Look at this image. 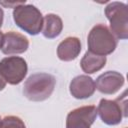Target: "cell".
Returning a JSON list of instances; mask_svg holds the SVG:
<instances>
[{
    "mask_svg": "<svg viewBox=\"0 0 128 128\" xmlns=\"http://www.w3.org/2000/svg\"><path fill=\"white\" fill-rule=\"evenodd\" d=\"M117 44V38L104 24L95 25L90 30L87 37V51L100 56L112 54L115 51Z\"/></svg>",
    "mask_w": 128,
    "mask_h": 128,
    "instance_id": "cell-2",
    "label": "cell"
},
{
    "mask_svg": "<svg viewBox=\"0 0 128 128\" xmlns=\"http://www.w3.org/2000/svg\"><path fill=\"white\" fill-rule=\"evenodd\" d=\"M127 101H121V97L116 100L101 99L97 108V114H99L100 119L106 125L114 126L122 121L123 117H127Z\"/></svg>",
    "mask_w": 128,
    "mask_h": 128,
    "instance_id": "cell-6",
    "label": "cell"
},
{
    "mask_svg": "<svg viewBox=\"0 0 128 128\" xmlns=\"http://www.w3.org/2000/svg\"><path fill=\"white\" fill-rule=\"evenodd\" d=\"M124 83L125 78L120 72L106 71L97 77L95 87L102 94L112 95L119 91Z\"/></svg>",
    "mask_w": 128,
    "mask_h": 128,
    "instance_id": "cell-9",
    "label": "cell"
},
{
    "mask_svg": "<svg viewBox=\"0 0 128 128\" xmlns=\"http://www.w3.org/2000/svg\"><path fill=\"white\" fill-rule=\"evenodd\" d=\"M2 35H3V33L0 31V47H1V40H2Z\"/></svg>",
    "mask_w": 128,
    "mask_h": 128,
    "instance_id": "cell-18",
    "label": "cell"
},
{
    "mask_svg": "<svg viewBox=\"0 0 128 128\" xmlns=\"http://www.w3.org/2000/svg\"><path fill=\"white\" fill-rule=\"evenodd\" d=\"M105 15L110 22V31L117 39L128 38V6L123 2H110L105 7Z\"/></svg>",
    "mask_w": 128,
    "mask_h": 128,
    "instance_id": "cell-4",
    "label": "cell"
},
{
    "mask_svg": "<svg viewBox=\"0 0 128 128\" xmlns=\"http://www.w3.org/2000/svg\"><path fill=\"white\" fill-rule=\"evenodd\" d=\"M6 81L4 80V78L2 77V75H1V73H0V91H2L5 87H6Z\"/></svg>",
    "mask_w": 128,
    "mask_h": 128,
    "instance_id": "cell-16",
    "label": "cell"
},
{
    "mask_svg": "<svg viewBox=\"0 0 128 128\" xmlns=\"http://www.w3.org/2000/svg\"><path fill=\"white\" fill-rule=\"evenodd\" d=\"M81 52L80 39L74 36L66 37L57 47V56L61 61L69 62L75 60Z\"/></svg>",
    "mask_w": 128,
    "mask_h": 128,
    "instance_id": "cell-11",
    "label": "cell"
},
{
    "mask_svg": "<svg viewBox=\"0 0 128 128\" xmlns=\"http://www.w3.org/2000/svg\"><path fill=\"white\" fill-rule=\"evenodd\" d=\"M0 128H26V125L20 117L9 115L0 120Z\"/></svg>",
    "mask_w": 128,
    "mask_h": 128,
    "instance_id": "cell-14",
    "label": "cell"
},
{
    "mask_svg": "<svg viewBox=\"0 0 128 128\" xmlns=\"http://www.w3.org/2000/svg\"><path fill=\"white\" fill-rule=\"evenodd\" d=\"M56 78L49 73L39 72L30 75L24 82V96L34 102H41L48 99L55 88Z\"/></svg>",
    "mask_w": 128,
    "mask_h": 128,
    "instance_id": "cell-1",
    "label": "cell"
},
{
    "mask_svg": "<svg viewBox=\"0 0 128 128\" xmlns=\"http://www.w3.org/2000/svg\"><path fill=\"white\" fill-rule=\"evenodd\" d=\"M63 30V21L57 14L49 13L44 16L42 34L47 39H54L58 37Z\"/></svg>",
    "mask_w": 128,
    "mask_h": 128,
    "instance_id": "cell-12",
    "label": "cell"
},
{
    "mask_svg": "<svg viewBox=\"0 0 128 128\" xmlns=\"http://www.w3.org/2000/svg\"><path fill=\"white\" fill-rule=\"evenodd\" d=\"M106 56H100L86 51L80 61V67L86 74H93L106 65Z\"/></svg>",
    "mask_w": 128,
    "mask_h": 128,
    "instance_id": "cell-13",
    "label": "cell"
},
{
    "mask_svg": "<svg viewBox=\"0 0 128 128\" xmlns=\"http://www.w3.org/2000/svg\"><path fill=\"white\" fill-rule=\"evenodd\" d=\"M43 19L44 17L41 11L32 4H22L13 10V20L15 24L32 36L42 31Z\"/></svg>",
    "mask_w": 128,
    "mask_h": 128,
    "instance_id": "cell-3",
    "label": "cell"
},
{
    "mask_svg": "<svg viewBox=\"0 0 128 128\" xmlns=\"http://www.w3.org/2000/svg\"><path fill=\"white\" fill-rule=\"evenodd\" d=\"M26 1H20V2H17V1H8V2H5V1H0V5L4 6V7H12V8H16L17 6L19 5H22V4H25Z\"/></svg>",
    "mask_w": 128,
    "mask_h": 128,
    "instance_id": "cell-15",
    "label": "cell"
},
{
    "mask_svg": "<svg viewBox=\"0 0 128 128\" xmlns=\"http://www.w3.org/2000/svg\"><path fill=\"white\" fill-rule=\"evenodd\" d=\"M3 20H4V12H3V9L0 7V29H1V27H2Z\"/></svg>",
    "mask_w": 128,
    "mask_h": 128,
    "instance_id": "cell-17",
    "label": "cell"
},
{
    "mask_svg": "<svg viewBox=\"0 0 128 128\" xmlns=\"http://www.w3.org/2000/svg\"><path fill=\"white\" fill-rule=\"evenodd\" d=\"M0 120H1V118H0Z\"/></svg>",
    "mask_w": 128,
    "mask_h": 128,
    "instance_id": "cell-19",
    "label": "cell"
},
{
    "mask_svg": "<svg viewBox=\"0 0 128 128\" xmlns=\"http://www.w3.org/2000/svg\"><path fill=\"white\" fill-rule=\"evenodd\" d=\"M95 90V81L88 75L74 77L69 85L70 94L75 99H87L94 94Z\"/></svg>",
    "mask_w": 128,
    "mask_h": 128,
    "instance_id": "cell-10",
    "label": "cell"
},
{
    "mask_svg": "<svg viewBox=\"0 0 128 128\" xmlns=\"http://www.w3.org/2000/svg\"><path fill=\"white\" fill-rule=\"evenodd\" d=\"M28 72L27 62L19 56H8L0 61V73L6 83L18 85L26 77Z\"/></svg>",
    "mask_w": 128,
    "mask_h": 128,
    "instance_id": "cell-5",
    "label": "cell"
},
{
    "mask_svg": "<svg viewBox=\"0 0 128 128\" xmlns=\"http://www.w3.org/2000/svg\"><path fill=\"white\" fill-rule=\"evenodd\" d=\"M97 117V108L86 105L71 110L66 117V128H91Z\"/></svg>",
    "mask_w": 128,
    "mask_h": 128,
    "instance_id": "cell-7",
    "label": "cell"
},
{
    "mask_svg": "<svg viewBox=\"0 0 128 128\" xmlns=\"http://www.w3.org/2000/svg\"><path fill=\"white\" fill-rule=\"evenodd\" d=\"M29 48V40L23 34L16 31H8L2 35L0 50L5 55H16L26 52Z\"/></svg>",
    "mask_w": 128,
    "mask_h": 128,
    "instance_id": "cell-8",
    "label": "cell"
}]
</instances>
